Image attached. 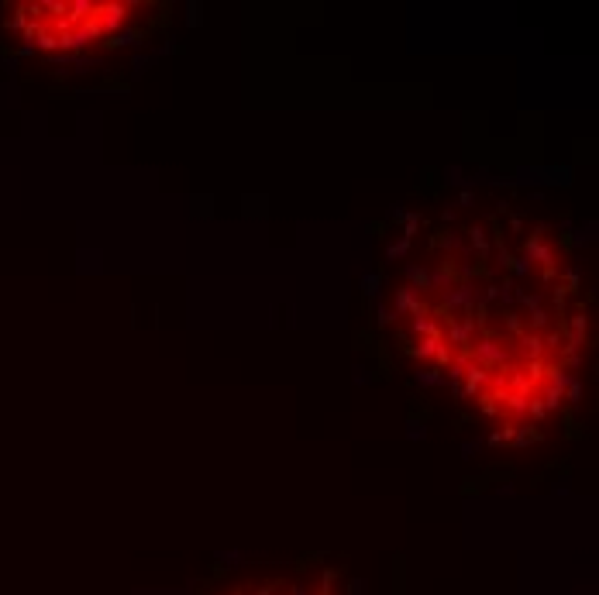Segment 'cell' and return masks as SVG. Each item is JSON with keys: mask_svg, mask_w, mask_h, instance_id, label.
I'll return each mask as SVG.
<instances>
[{"mask_svg": "<svg viewBox=\"0 0 599 595\" xmlns=\"http://www.w3.org/2000/svg\"><path fill=\"white\" fill-rule=\"evenodd\" d=\"M162 11L145 0H28L11 4L4 21L11 35L42 56H80L111 49Z\"/></svg>", "mask_w": 599, "mask_h": 595, "instance_id": "obj_2", "label": "cell"}, {"mask_svg": "<svg viewBox=\"0 0 599 595\" xmlns=\"http://www.w3.org/2000/svg\"><path fill=\"white\" fill-rule=\"evenodd\" d=\"M386 324L506 444L565 420L592 348L589 292L565 237L510 207L434 227L389 289Z\"/></svg>", "mask_w": 599, "mask_h": 595, "instance_id": "obj_1", "label": "cell"}, {"mask_svg": "<svg viewBox=\"0 0 599 595\" xmlns=\"http://www.w3.org/2000/svg\"><path fill=\"white\" fill-rule=\"evenodd\" d=\"M331 574L324 578V585L317 581H296V578H275V581H258V585H245V588H234L227 595H335V588L328 585Z\"/></svg>", "mask_w": 599, "mask_h": 595, "instance_id": "obj_3", "label": "cell"}]
</instances>
